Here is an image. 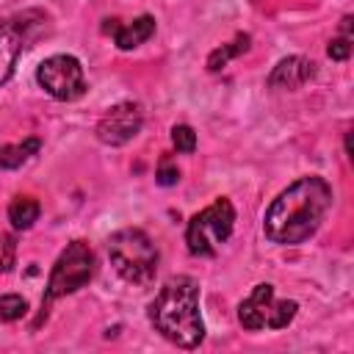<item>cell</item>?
<instances>
[{"mask_svg":"<svg viewBox=\"0 0 354 354\" xmlns=\"http://www.w3.org/2000/svg\"><path fill=\"white\" fill-rule=\"evenodd\" d=\"M332 207V188L324 177L310 174L290 183L266 210L263 232L271 243L296 246L304 243L321 227Z\"/></svg>","mask_w":354,"mask_h":354,"instance_id":"cell-1","label":"cell"},{"mask_svg":"<svg viewBox=\"0 0 354 354\" xmlns=\"http://www.w3.org/2000/svg\"><path fill=\"white\" fill-rule=\"evenodd\" d=\"M149 324L169 343L180 348H196L205 337V321L199 313V285L191 277H171L149 301Z\"/></svg>","mask_w":354,"mask_h":354,"instance_id":"cell-2","label":"cell"},{"mask_svg":"<svg viewBox=\"0 0 354 354\" xmlns=\"http://www.w3.org/2000/svg\"><path fill=\"white\" fill-rule=\"evenodd\" d=\"M108 257L116 274L133 285H147L158 271V246L138 227H124L108 238Z\"/></svg>","mask_w":354,"mask_h":354,"instance_id":"cell-3","label":"cell"},{"mask_svg":"<svg viewBox=\"0 0 354 354\" xmlns=\"http://www.w3.org/2000/svg\"><path fill=\"white\" fill-rule=\"evenodd\" d=\"M91 277H94V254H91L88 243L86 241L66 243V249L58 254V260H55V266L47 277V288H44V296H41V318L47 315V307L55 299L86 288L91 282Z\"/></svg>","mask_w":354,"mask_h":354,"instance_id":"cell-4","label":"cell"},{"mask_svg":"<svg viewBox=\"0 0 354 354\" xmlns=\"http://www.w3.org/2000/svg\"><path fill=\"white\" fill-rule=\"evenodd\" d=\"M235 227V207L227 196H218L202 213H196L185 227V243L194 257H213L221 243L230 241Z\"/></svg>","mask_w":354,"mask_h":354,"instance_id":"cell-5","label":"cell"},{"mask_svg":"<svg viewBox=\"0 0 354 354\" xmlns=\"http://www.w3.org/2000/svg\"><path fill=\"white\" fill-rule=\"evenodd\" d=\"M299 304L290 299H274V285L263 282L254 285V290L238 304V321L243 329L257 332V329H285L296 318Z\"/></svg>","mask_w":354,"mask_h":354,"instance_id":"cell-6","label":"cell"},{"mask_svg":"<svg viewBox=\"0 0 354 354\" xmlns=\"http://www.w3.org/2000/svg\"><path fill=\"white\" fill-rule=\"evenodd\" d=\"M39 86L58 102H72L83 97L86 91V77H83V64L75 55H50L39 64L36 69Z\"/></svg>","mask_w":354,"mask_h":354,"instance_id":"cell-7","label":"cell"},{"mask_svg":"<svg viewBox=\"0 0 354 354\" xmlns=\"http://www.w3.org/2000/svg\"><path fill=\"white\" fill-rule=\"evenodd\" d=\"M144 113L138 102H116L97 122V138L108 147H122L141 133Z\"/></svg>","mask_w":354,"mask_h":354,"instance_id":"cell-8","label":"cell"},{"mask_svg":"<svg viewBox=\"0 0 354 354\" xmlns=\"http://www.w3.org/2000/svg\"><path fill=\"white\" fill-rule=\"evenodd\" d=\"M28 30H30L28 14L0 22V86L14 75V66L19 61V53L28 44Z\"/></svg>","mask_w":354,"mask_h":354,"instance_id":"cell-9","label":"cell"},{"mask_svg":"<svg viewBox=\"0 0 354 354\" xmlns=\"http://www.w3.org/2000/svg\"><path fill=\"white\" fill-rule=\"evenodd\" d=\"M315 77V61L310 58H301V55H288L282 58L271 75H268V88H277V91H293L304 83H310Z\"/></svg>","mask_w":354,"mask_h":354,"instance_id":"cell-10","label":"cell"},{"mask_svg":"<svg viewBox=\"0 0 354 354\" xmlns=\"http://www.w3.org/2000/svg\"><path fill=\"white\" fill-rule=\"evenodd\" d=\"M111 22L113 25H105V30L113 33V44L119 50H133L155 33V17H149V14H141L133 22H124V25H116L119 19H111Z\"/></svg>","mask_w":354,"mask_h":354,"instance_id":"cell-11","label":"cell"},{"mask_svg":"<svg viewBox=\"0 0 354 354\" xmlns=\"http://www.w3.org/2000/svg\"><path fill=\"white\" fill-rule=\"evenodd\" d=\"M39 213H41V205L33 196H14L11 205H8V221H11L14 230L33 227V221L39 218Z\"/></svg>","mask_w":354,"mask_h":354,"instance_id":"cell-12","label":"cell"},{"mask_svg":"<svg viewBox=\"0 0 354 354\" xmlns=\"http://www.w3.org/2000/svg\"><path fill=\"white\" fill-rule=\"evenodd\" d=\"M41 141L39 138H25L22 144H6L0 147V166L3 169H19L25 160H30L39 152Z\"/></svg>","mask_w":354,"mask_h":354,"instance_id":"cell-13","label":"cell"},{"mask_svg":"<svg viewBox=\"0 0 354 354\" xmlns=\"http://www.w3.org/2000/svg\"><path fill=\"white\" fill-rule=\"evenodd\" d=\"M246 50H249V36H246V33H238L235 41L221 44V47H216V50L207 55V69H210V72H218V69H224L232 58H238V55L246 53Z\"/></svg>","mask_w":354,"mask_h":354,"instance_id":"cell-14","label":"cell"},{"mask_svg":"<svg viewBox=\"0 0 354 354\" xmlns=\"http://www.w3.org/2000/svg\"><path fill=\"white\" fill-rule=\"evenodd\" d=\"M28 313V301L19 293H6L0 296V321H19Z\"/></svg>","mask_w":354,"mask_h":354,"instance_id":"cell-15","label":"cell"},{"mask_svg":"<svg viewBox=\"0 0 354 354\" xmlns=\"http://www.w3.org/2000/svg\"><path fill=\"white\" fill-rule=\"evenodd\" d=\"M171 144H174L177 152L191 155L196 149V133H194V127L191 124H174L171 127Z\"/></svg>","mask_w":354,"mask_h":354,"instance_id":"cell-16","label":"cell"},{"mask_svg":"<svg viewBox=\"0 0 354 354\" xmlns=\"http://www.w3.org/2000/svg\"><path fill=\"white\" fill-rule=\"evenodd\" d=\"M155 180H158V185H174V183L180 180L177 163H171V158H160V166H158Z\"/></svg>","mask_w":354,"mask_h":354,"instance_id":"cell-17","label":"cell"},{"mask_svg":"<svg viewBox=\"0 0 354 354\" xmlns=\"http://www.w3.org/2000/svg\"><path fill=\"white\" fill-rule=\"evenodd\" d=\"M326 53H329L332 61H346V58L351 55V36H337V39H332L329 47H326Z\"/></svg>","mask_w":354,"mask_h":354,"instance_id":"cell-18","label":"cell"},{"mask_svg":"<svg viewBox=\"0 0 354 354\" xmlns=\"http://www.w3.org/2000/svg\"><path fill=\"white\" fill-rule=\"evenodd\" d=\"M14 263V238L11 235H0V274L8 271Z\"/></svg>","mask_w":354,"mask_h":354,"instance_id":"cell-19","label":"cell"}]
</instances>
